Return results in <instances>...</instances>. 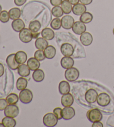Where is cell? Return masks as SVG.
<instances>
[{
	"label": "cell",
	"instance_id": "cell-1",
	"mask_svg": "<svg viewBox=\"0 0 114 127\" xmlns=\"http://www.w3.org/2000/svg\"><path fill=\"white\" fill-rule=\"evenodd\" d=\"M86 116L89 121L92 123L101 121L103 118L101 112L96 108L89 110L87 112Z\"/></svg>",
	"mask_w": 114,
	"mask_h": 127
},
{
	"label": "cell",
	"instance_id": "cell-2",
	"mask_svg": "<svg viewBox=\"0 0 114 127\" xmlns=\"http://www.w3.org/2000/svg\"><path fill=\"white\" fill-rule=\"evenodd\" d=\"M80 76V72L75 67L66 69L65 72V77L69 82H74L78 79Z\"/></svg>",
	"mask_w": 114,
	"mask_h": 127
},
{
	"label": "cell",
	"instance_id": "cell-3",
	"mask_svg": "<svg viewBox=\"0 0 114 127\" xmlns=\"http://www.w3.org/2000/svg\"><path fill=\"white\" fill-rule=\"evenodd\" d=\"M58 120V118L54 113H49L45 114L43 117V123L47 127H53L57 124Z\"/></svg>",
	"mask_w": 114,
	"mask_h": 127
},
{
	"label": "cell",
	"instance_id": "cell-4",
	"mask_svg": "<svg viewBox=\"0 0 114 127\" xmlns=\"http://www.w3.org/2000/svg\"><path fill=\"white\" fill-rule=\"evenodd\" d=\"M19 98L23 104H29L33 99V94L32 91L29 89H25L21 90L19 94Z\"/></svg>",
	"mask_w": 114,
	"mask_h": 127
},
{
	"label": "cell",
	"instance_id": "cell-5",
	"mask_svg": "<svg viewBox=\"0 0 114 127\" xmlns=\"http://www.w3.org/2000/svg\"><path fill=\"white\" fill-rule=\"evenodd\" d=\"M19 108L16 104H8L4 110V114L6 117L16 118L19 114Z\"/></svg>",
	"mask_w": 114,
	"mask_h": 127
},
{
	"label": "cell",
	"instance_id": "cell-6",
	"mask_svg": "<svg viewBox=\"0 0 114 127\" xmlns=\"http://www.w3.org/2000/svg\"><path fill=\"white\" fill-rule=\"evenodd\" d=\"M34 38L33 33L29 29L24 28L19 32V39L22 42L24 43H28Z\"/></svg>",
	"mask_w": 114,
	"mask_h": 127
},
{
	"label": "cell",
	"instance_id": "cell-7",
	"mask_svg": "<svg viewBox=\"0 0 114 127\" xmlns=\"http://www.w3.org/2000/svg\"><path fill=\"white\" fill-rule=\"evenodd\" d=\"M111 98L108 94L105 93H102L98 95L97 100V104L100 106L105 107L109 105L110 103Z\"/></svg>",
	"mask_w": 114,
	"mask_h": 127
},
{
	"label": "cell",
	"instance_id": "cell-8",
	"mask_svg": "<svg viewBox=\"0 0 114 127\" xmlns=\"http://www.w3.org/2000/svg\"><path fill=\"white\" fill-rule=\"evenodd\" d=\"M41 28V25L40 21L38 20H34L30 22L28 25V29L32 32L33 33L34 38H37V37L40 34L39 31Z\"/></svg>",
	"mask_w": 114,
	"mask_h": 127
},
{
	"label": "cell",
	"instance_id": "cell-9",
	"mask_svg": "<svg viewBox=\"0 0 114 127\" xmlns=\"http://www.w3.org/2000/svg\"><path fill=\"white\" fill-rule=\"evenodd\" d=\"M61 27L66 30L72 29V26L75 23V20L73 17L70 15H66L61 19Z\"/></svg>",
	"mask_w": 114,
	"mask_h": 127
},
{
	"label": "cell",
	"instance_id": "cell-10",
	"mask_svg": "<svg viewBox=\"0 0 114 127\" xmlns=\"http://www.w3.org/2000/svg\"><path fill=\"white\" fill-rule=\"evenodd\" d=\"M98 93L95 89H90L86 91L85 95V100L89 104H93L97 100Z\"/></svg>",
	"mask_w": 114,
	"mask_h": 127
},
{
	"label": "cell",
	"instance_id": "cell-11",
	"mask_svg": "<svg viewBox=\"0 0 114 127\" xmlns=\"http://www.w3.org/2000/svg\"><path fill=\"white\" fill-rule=\"evenodd\" d=\"M85 24L81 21L75 22L72 28V31L76 35H81L86 30V27Z\"/></svg>",
	"mask_w": 114,
	"mask_h": 127
},
{
	"label": "cell",
	"instance_id": "cell-12",
	"mask_svg": "<svg viewBox=\"0 0 114 127\" xmlns=\"http://www.w3.org/2000/svg\"><path fill=\"white\" fill-rule=\"evenodd\" d=\"M60 50L63 56L71 57L74 53V48L71 44L63 43L61 46Z\"/></svg>",
	"mask_w": 114,
	"mask_h": 127
},
{
	"label": "cell",
	"instance_id": "cell-13",
	"mask_svg": "<svg viewBox=\"0 0 114 127\" xmlns=\"http://www.w3.org/2000/svg\"><path fill=\"white\" fill-rule=\"evenodd\" d=\"M62 118L64 120H70L75 115V110L71 106L64 107L62 110Z\"/></svg>",
	"mask_w": 114,
	"mask_h": 127
},
{
	"label": "cell",
	"instance_id": "cell-14",
	"mask_svg": "<svg viewBox=\"0 0 114 127\" xmlns=\"http://www.w3.org/2000/svg\"><path fill=\"white\" fill-rule=\"evenodd\" d=\"M6 63H7V66L12 70H16L19 67V64L16 62L15 60V54L12 53L7 56L6 58Z\"/></svg>",
	"mask_w": 114,
	"mask_h": 127
},
{
	"label": "cell",
	"instance_id": "cell-15",
	"mask_svg": "<svg viewBox=\"0 0 114 127\" xmlns=\"http://www.w3.org/2000/svg\"><path fill=\"white\" fill-rule=\"evenodd\" d=\"M80 40L83 45L89 46L93 43V37L90 32H85L81 35Z\"/></svg>",
	"mask_w": 114,
	"mask_h": 127
},
{
	"label": "cell",
	"instance_id": "cell-16",
	"mask_svg": "<svg viewBox=\"0 0 114 127\" xmlns=\"http://www.w3.org/2000/svg\"><path fill=\"white\" fill-rule=\"evenodd\" d=\"M74 98L72 94L68 93L64 94L62 96L61 99V102L62 105L64 107L71 106L74 103Z\"/></svg>",
	"mask_w": 114,
	"mask_h": 127
},
{
	"label": "cell",
	"instance_id": "cell-17",
	"mask_svg": "<svg viewBox=\"0 0 114 127\" xmlns=\"http://www.w3.org/2000/svg\"><path fill=\"white\" fill-rule=\"evenodd\" d=\"M11 26L13 30L16 32H20L22 30L25 28V24L22 20L18 19L12 22Z\"/></svg>",
	"mask_w": 114,
	"mask_h": 127
},
{
	"label": "cell",
	"instance_id": "cell-18",
	"mask_svg": "<svg viewBox=\"0 0 114 127\" xmlns=\"http://www.w3.org/2000/svg\"><path fill=\"white\" fill-rule=\"evenodd\" d=\"M60 63L63 68L66 69L74 66V61L71 57L64 56L61 60Z\"/></svg>",
	"mask_w": 114,
	"mask_h": 127
},
{
	"label": "cell",
	"instance_id": "cell-19",
	"mask_svg": "<svg viewBox=\"0 0 114 127\" xmlns=\"http://www.w3.org/2000/svg\"><path fill=\"white\" fill-rule=\"evenodd\" d=\"M86 6L82 3H78L74 5L72 7V11L74 15H77V16H81L84 12H86Z\"/></svg>",
	"mask_w": 114,
	"mask_h": 127
},
{
	"label": "cell",
	"instance_id": "cell-20",
	"mask_svg": "<svg viewBox=\"0 0 114 127\" xmlns=\"http://www.w3.org/2000/svg\"><path fill=\"white\" fill-rule=\"evenodd\" d=\"M35 45L37 49L44 50L49 45V43L43 38H37L35 40Z\"/></svg>",
	"mask_w": 114,
	"mask_h": 127
},
{
	"label": "cell",
	"instance_id": "cell-21",
	"mask_svg": "<svg viewBox=\"0 0 114 127\" xmlns=\"http://www.w3.org/2000/svg\"><path fill=\"white\" fill-rule=\"evenodd\" d=\"M30 69L27 65L25 64H19V67L17 68V72L21 77H28L30 74Z\"/></svg>",
	"mask_w": 114,
	"mask_h": 127
},
{
	"label": "cell",
	"instance_id": "cell-22",
	"mask_svg": "<svg viewBox=\"0 0 114 127\" xmlns=\"http://www.w3.org/2000/svg\"><path fill=\"white\" fill-rule=\"evenodd\" d=\"M27 65L29 67L31 71H34L35 70L39 69L40 67V61H38L35 57H32L28 59L27 62Z\"/></svg>",
	"mask_w": 114,
	"mask_h": 127
},
{
	"label": "cell",
	"instance_id": "cell-23",
	"mask_svg": "<svg viewBox=\"0 0 114 127\" xmlns=\"http://www.w3.org/2000/svg\"><path fill=\"white\" fill-rule=\"evenodd\" d=\"M42 38L47 40H51L55 38V32L54 30L50 28H45L41 32Z\"/></svg>",
	"mask_w": 114,
	"mask_h": 127
},
{
	"label": "cell",
	"instance_id": "cell-24",
	"mask_svg": "<svg viewBox=\"0 0 114 127\" xmlns=\"http://www.w3.org/2000/svg\"><path fill=\"white\" fill-rule=\"evenodd\" d=\"M44 54L46 58L51 60L53 59L56 56V48L52 45H48L46 48L44 50Z\"/></svg>",
	"mask_w": 114,
	"mask_h": 127
},
{
	"label": "cell",
	"instance_id": "cell-25",
	"mask_svg": "<svg viewBox=\"0 0 114 127\" xmlns=\"http://www.w3.org/2000/svg\"><path fill=\"white\" fill-rule=\"evenodd\" d=\"M58 91L61 95L70 93V86L69 83L66 81H62L58 85Z\"/></svg>",
	"mask_w": 114,
	"mask_h": 127
},
{
	"label": "cell",
	"instance_id": "cell-26",
	"mask_svg": "<svg viewBox=\"0 0 114 127\" xmlns=\"http://www.w3.org/2000/svg\"><path fill=\"white\" fill-rule=\"evenodd\" d=\"M15 60L19 64H24L27 60V55L25 52L19 51L15 53Z\"/></svg>",
	"mask_w": 114,
	"mask_h": 127
},
{
	"label": "cell",
	"instance_id": "cell-27",
	"mask_svg": "<svg viewBox=\"0 0 114 127\" xmlns=\"http://www.w3.org/2000/svg\"><path fill=\"white\" fill-rule=\"evenodd\" d=\"M32 78L35 81L37 82H42L45 78L44 72L40 69L35 70L32 73Z\"/></svg>",
	"mask_w": 114,
	"mask_h": 127
},
{
	"label": "cell",
	"instance_id": "cell-28",
	"mask_svg": "<svg viewBox=\"0 0 114 127\" xmlns=\"http://www.w3.org/2000/svg\"><path fill=\"white\" fill-rule=\"evenodd\" d=\"M8 14H9L10 19L15 20L19 19L21 15V10L17 7L12 8L9 10Z\"/></svg>",
	"mask_w": 114,
	"mask_h": 127
},
{
	"label": "cell",
	"instance_id": "cell-29",
	"mask_svg": "<svg viewBox=\"0 0 114 127\" xmlns=\"http://www.w3.org/2000/svg\"><path fill=\"white\" fill-rule=\"evenodd\" d=\"M28 82L27 80L23 77L19 78L16 82V88L19 91L23 90L26 89L27 86Z\"/></svg>",
	"mask_w": 114,
	"mask_h": 127
},
{
	"label": "cell",
	"instance_id": "cell-30",
	"mask_svg": "<svg viewBox=\"0 0 114 127\" xmlns=\"http://www.w3.org/2000/svg\"><path fill=\"white\" fill-rule=\"evenodd\" d=\"M2 123L5 127H15L16 125V121L14 118L6 117L2 120Z\"/></svg>",
	"mask_w": 114,
	"mask_h": 127
},
{
	"label": "cell",
	"instance_id": "cell-31",
	"mask_svg": "<svg viewBox=\"0 0 114 127\" xmlns=\"http://www.w3.org/2000/svg\"><path fill=\"white\" fill-rule=\"evenodd\" d=\"M61 8L65 14L67 15L71 12L72 10V4L70 3L68 0H63L62 3H61Z\"/></svg>",
	"mask_w": 114,
	"mask_h": 127
},
{
	"label": "cell",
	"instance_id": "cell-32",
	"mask_svg": "<svg viewBox=\"0 0 114 127\" xmlns=\"http://www.w3.org/2000/svg\"><path fill=\"white\" fill-rule=\"evenodd\" d=\"M93 15L90 12H85L81 15L80 17V21L84 24H89L93 21Z\"/></svg>",
	"mask_w": 114,
	"mask_h": 127
},
{
	"label": "cell",
	"instance_id": "cell-33",
	"mask_svg": "<svg viewBox=\"0 0 114 127\" xmlns=\"http://www.w3.org/2000/svg\"><path fill=\"white\" fill-rule=\"evenodd\" d=\"M8 104H16L19 101V96L15 93H11L6 98Z\"/></svg>",
	"mask_w": 114,
	"mask_h": 127
},
{
	"label": "cell",
	"instance_id": "cell-34",
	"mask_svg": "<svg viewBox=\"0 0 114 127\" xmlns=\"http://www.w3.org/2000/svg\"><path fill=\"white\" fill-rule=\"evenodd\" d=\"M51 13L52 15H53L54 17H62L63 14H64L62 8H61V7H60V6H54V7L52 8Z\"/></svg>",
	"mask_w": 114,
	"mask_h": 127
},
{
	"label": "cell",
	"instance_id": "cell-35",
	"mask_svg": "<svg viewBox=\"0 0 114 127\" xmlns=\"http://www.w3.org/2000/svg\"><path fill=\"white\" fill-rule=\"evenodd\" d=\"M50 26L52 29L58 30L61 28V21L59 17H56L51 21Z\"/></svg>",
	"mask_w": 114,
	"mask_h": 127
},
{
	"label": "cell",
	"instance_id": "cell-36",
	"mask_svg": "<svg viewBox=\"0 0 114 127\" xmlns=\"http://www.w3.org/2000/svg\"><path fill=\"white\" fill-rule=\"evenodd\" d=\"M10 19L8 12L6 10L2 11L1 14H0V21H1L3 23H6L9 21Z\"/></svg>",
	"mask_w": 114,
	"mask_h": 127
},
{
	"label": "cell",
	"instance_id": "cell-37",
	"mask_svg": "<svg viewBox=\"0 0 114 127\" xmlns=\"http://www.w3.org/2000/svg\"><path fill=\"white\" fill-rule=\"evenodd\" d=\"M34 57L36 58L37 60L40 61H42L46 58L44 54V52H43V50H37L34 53Z\"/></svg>",
	"mask_w": 114,
	"mask_h": 127
},
{
	"label": "cell",
	"instance_id": "cell-38",
	"mask_svg": "<svg viewBox=\"0 0 114 127\" xmlns=\"http://www.w3.org/2000/svg\"><path fill=\"white\" fill-rule=\"evenodd\" d=\"M62 109L60 108H56L55 109H54L53 111L54 114L56 116L58 120H60L62 118Z\"/></svg>",
	"mask_w": 114,
	"mask_h": 127
},
{
	"label": "cell",
	"instance_id": "cell-39",
	"mask_svg": "<svg viewBox=\"0 0 114 127\" xmlns=\"http://www.w3.org/2000/svg\"><path fill=\"white\" fill-rule=\"evenodd\" d=\"M8 105V103L6 99L0 98V111H3Z\"/></svg>",
	"mask_w": 114,
	"mask_h": 127
},
{
	"label": "cell",
	"instance_id": "cell-40",
	"mask_svg": "<svg viewBox=\"0 0 114 127\" xmlns=\"http://www.w3.org/2000/svg\"><path fill=\"white\" fill-rule=\"evenodd\" d=\"M62 0H50V3L54 6H57L61 5Z\"/></svg>",
	"mask_w": 114,
	"mask_h": 127
},
{
	"label": "cell",
	"instance_id": "cell-41",
	"mask_svg": "<svg viewBox=\"0 0 114 127\" xmlns=\"http://www.w3.org/2000/svg\"><path fill=\"white\" fill-rule=\"evenodd\" d=\"M27 0H14V3L17 6H21L25 4Z\"/></svg>",
	"mask_w": 114,
	"mask_h": 127
},
{
	"label": "cell",
	"instance_id": "cell-42",
	"mask_svg": "<svg viewBox=\"0 0 114 127\" xmlns=\"http://www.w3.org/2000/svg\"><path fill=\"white\" fill-rule=\"evenodd\" d=\"M107 124L108 126H111V127H114V119L113 118V117H110L108 119V120H107Z\"/></svg>",
	"mask_w": 114,
	"mask_h": 127
},
{
	"label": "cell",
	"instance_id": "cell-43",
	"mask_svg": "<svg viewBox=\"0 0 114 127\" xmlns=\"http://www.w3.org/2000/svg\"><path fill=\"white\" fill-rule=\"evenodd\" d=\"M93 0H80L81 3L83 4L84 5H89L93 2Z\"/></svg>",
	"mask_w": 114,
	"mask_h": 127
},
{
	"label": "cell",
	"instance_id": "cell-44",
	"mask_svg": "<svg viewBox=\"0 0 114 127\" xmlns=\"http://www.w3.org/2000/svg\"><path fill=\"white\" fill-rule=\"evenodd\" d=\"M5 73V67L2 63H0V77H2Z\"/></svg>",
	"mask_w": 114,
	"mask_h": 127
},
{
	"label": "cell",
	"instance_id": "cell-45",
	"mask_svg": "<svg viewBox=\"0 0 114 127\" xmlns=\"http://www.w3.org/2000/svg\"><path fill=\"white\" fill-rule=\"evenodd\" d=\"M93 127H103V124L99 122H96L93 123V124L92 125Z\"/></svg>",
	"mask_w": 114,
	"mask_h": 127
},
{
	"label": "cell",
	"instance_id": "cell-46",
	"mask_svg": "<svg viewBox=\"0 0 114 127\" xmlns=\"http://www.w3.org/2000/svg\"><path fill=\"white\" fill-rule=\"evenodd\" d=\"M68 1L70 3H71L72 5H76V4L80 2V0H68Z\"/></svg>",
	"mask_w": 114,
	"mask_h": 127
},
{
	"label": "cell",
	"instance_id": "cell-47",
	"mask_svg": "<svg viewBox=\"0 0 114 127\" xmlns=\"http://www.w3.org/2000/svg\"><path fill=\"white\" fill-rule=\"evenodd\" d=\"M2 12V6L0 5V14H1V12Z\"/></svg>",
	"mask_w": 114,
	"mask_h": 127
},
{
	"label": "cell",
	"instance_id": "cell-48",
	"mask_svg": "<svg viewBox=\"0 0 114 127\" xmlns=\"http://www.w3.org/2000/svg\"><path fill=\"white\" fill-rule=\"evenodd\" d=\"M0 127H4L3 124L2 123H0Z\"/></svg>",
	"mask_w": 114,
	"mask_h": 127
},
{
	"label": "cell",
	"instance_id": "cell-49",
	"mask_svg": "<svg viewBox=\"0 0 114 127\" xmlns=\"http://www.w3.org/2000/svg\"><path fill=\"white\" fill-rule=\"evenodd\" d=\"M113 34H114V28L113 29Z\"/></svg>",
	"mask_w": 114,
	"mask_h": 127
}]
</instances>
